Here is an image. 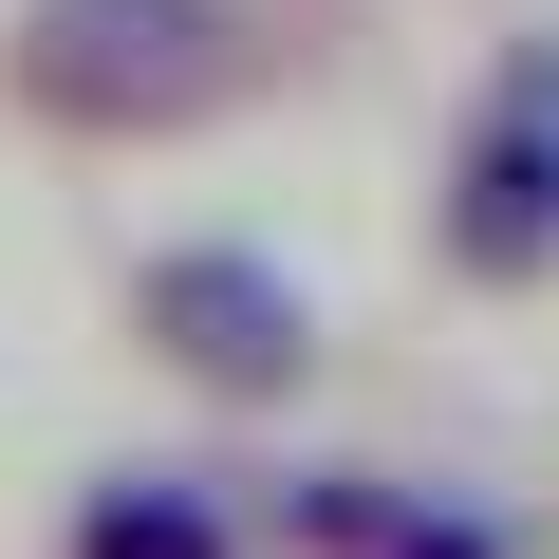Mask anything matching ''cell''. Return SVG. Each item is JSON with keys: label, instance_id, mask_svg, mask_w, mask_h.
<instances>
[{"label": "cell", "instance_id": "5", "mask_svg": "<svg viewBox=\"0 0 559 559\" xmlns=\"http://www.w3.org/2000/svg\"><path fill=\"white\" fill-rule=\"evenodd\" d=\"M355 559H503V522H466V503H392Z\"/></svg>", "mask_w": 559, "mask_h": 559}, {"label": "cell", "instance_id": "3", "mask_svg": "<svg viewBox=\"0 0 559 559\" xmlns=\"http://www.w3.org/2000/svg\"><path fill=\"white\" fill-rule=\"evenodd\" d=\"M131 336L187 373V392H224V411H280L318 373V318H299V280H280L261 242H168L150 280H131Z\"/></svg>", "mask_w": 559, "mask_h": 559}, {"label": "cell", "instance_id": "2", "mask_svg": "<svg viewBox=\"0 0 559 559\" xmlns=\"http://www.w3.org/2000/svg\"><path fill=\"white\" fill-rule=\"evenodd\" d=\"M429 242L466 280H559V38H503L466 131H448V205Z\"/></svg>", "mask_w": 559, "mask_h": 559}, {"label": "cell", "instance_id": "1", "mask_svg": "<svg viewBox=\"0 0 559 559\" xmlns=\"http://www.w3.org/2000/svg\"><path fill=\"white\" fill-rule=\"evenodd\" d=\"M261 0H20L0 38V94L38 131H94V150H150V131H205L261 94Z\"/></svg>", "mask_w": 559, "mask_h": 559}, {"label": "cell", "instance_id": "4", "mask_svg": "<svg viewBox=\"0 0 559 559\" xmlns=\"http://www.w3.org/2000/svg\"><path fill=\"white\" fill-rule=\"evenodd\" d=\"M75 559H242V522H224L205 466H112L75 503Z\"/></svg>", "mask_w": 559, "mask_h": 559}]
</instances>
